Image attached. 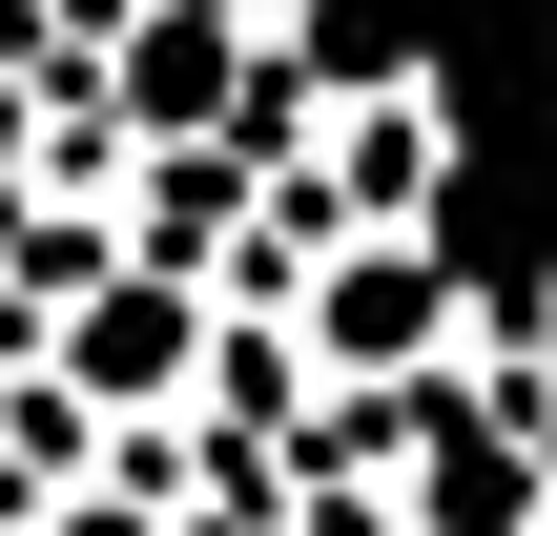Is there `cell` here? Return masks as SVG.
<instances>
[{
    "mask_svg": "<svg viewBox=\"0 0 557 536\" xmlns=\"http://www.w3.org/2000/svg\"><path fill=\"white\" fill-rule=\"evenodd\" d=\"M207 351H227V289H207V269H103V289L41 331V372H21V392H62L103 454H165V434H186V392H207Z\"/></svg>",
    "mask_w": 557,
    "mask_h": 536,
    "instance_id": "1",
    "label": "cell"
}]
</instances>
